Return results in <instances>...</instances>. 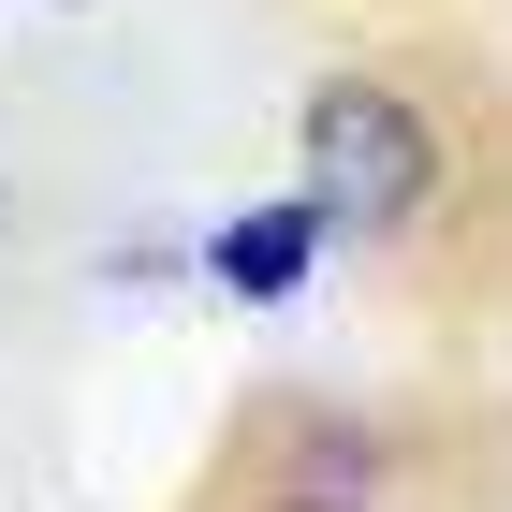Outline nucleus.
<instances>
[{
    "label": "nucleus",
    "instance_id": "2",
    "mask_svg": "<svg viewBox=\"0 0 512 512\" xmlns=\"http://www.w3.org/2000/svg\"><path fill=\"white\" fill-rule=\"evenodd\" d=\"M322 235H337V220H322V205L293 191V205H264V220H235V235L205 249V278H220L235 308H278V293L308 278V249H322Z\"/></svg>",
    "mask_w": 512,
    "mask_h": 512
},
{
    "label": "nucleus",
    "instance_id": "3",
    "mask_svg": "<svg viewBox=\"0 0 512 512\" xmlns=\"http://www.w3.org/2000/svg\"><path fill=\"white\" fill-rule=\"evenodd\" d=\"M352 498H366V439L352 425H308L278 454V512H352Z\"/></svg>",
    "mask_w": 512,
    "mask_h": 512
},
{
    "label": "nucleus",
    "instance_id": "1",
    "mask_svg": "<svg viewBox=\"0 0 512 512\" xmlns=\"http://www.w3.org/2000/svg\"><path fill=\"white\" fill-rule=\"evenodd\" d=\"M293 147H308V205H322V220H352V235H381V220H410V205L439 191V132L410 118L395 88H366V74L308 88Z\"/></svg>",
    "mask_w": 512,
    "mask_h": 512
}]
</instances>
